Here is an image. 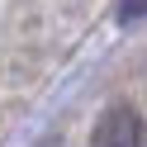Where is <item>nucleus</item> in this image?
Wrapping results in <instances>:
<instances>
[{
	"label": "nucleus",
	"mask_w": 147,
	"mask_h": 147,
	"mask_svg": "<svg viewBox=\"0 0 147 147\" xmlns=\"http://www.w3.org/2000/svg\"><path fill=\"white\" fill-rule=\"evenodd\" d=\"M90 147H138V119L133 109H109L90 133Z\"/></svg>",
	"instance_id": "nucleus-1"
},
{
	"label": "nucleus",
	"mask_w": 147,
	"mask_h": 147,
	"mask_svg": "<svg viewBox=\"0 0 147 147\" xmlns=\"http://www.w3.org/2000/svg\"><path fill=\"white\" fill-rule=\"evenodd\" d=\"M138 147H147V128H138Z\"/></svg>",
	"instance_id": "nucleus-2"
}]
</instances>
